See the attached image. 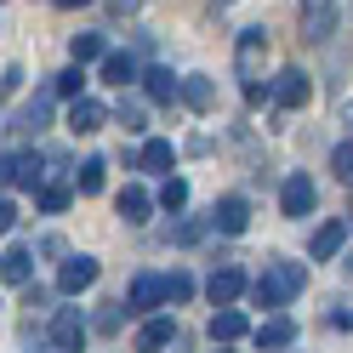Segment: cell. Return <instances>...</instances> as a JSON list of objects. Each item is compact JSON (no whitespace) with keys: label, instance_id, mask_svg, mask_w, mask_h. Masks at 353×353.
<instances>
[{"label":"cell","instance_id":"1","mask_svg":"<svg viewBox=\"0 0 353 353\" xmlns=\"http://www.w3.org/2000/svg\"><path fill=\"white\" fill-rule=\"evenodd\" d=\"M302 285H307V268H302V262H268V274L251 279L245 296H251L256 307H279V302H291Z\"/></svg>","mask_w":353,"mask_h":353},{"label":"cell","instance_id":"2","mask_svg":"<svg viewBox=\"0 0 353 353\" xmlns=\"http://www.w3.org/2000/svg\"><path fill=\"white\" fill-rule=\"evenodd\" d=\"M330 34H336V0H302V40L325 46Z\"/></svg>","mask_w":353,"mask_h":353},{"label":"cell","instance_id":"3","mask_svg":"<svg viewBox=\"0 0 353 353\" xmlns=\"http://www.w3.org/2000/svg\"><path fill=\"white\" fill-rule=\"evenodd\" d=\"M314 205H319V188L307 183L302 171H296V176H285V188H279V211H285V216H296V223H302V216L314 211Z\"/></svg>","mask_w":353,"mask_h":353},{"label":"cell","instance_id":"4","mask_svg":"<svg viewBox=\"0 0 353 353\" xmlns=\"http://www.w3.org/2000/svg\"><path fill=\"white\" fill-rule=\"evenodd\" d=\"M211 228L216 234H245L251 228V205L239 200V194H223V200L211 205Z\"/></svg>","mask_w":353,"mask_h":353},{"label":"cell","instance_id":"5","mask_svg":"<svg viewBox=\"0 0 353 353\" xmlns=\"http://www.w3.org/2000/svg\"><path fill=\"white\" fill-rule=\"evenodd\" d=\"M160 302H165V279L160 274H137V279H131L125 314H148V307H160Z\"/></svg>","mask_w":353,"mask_h":353},{"label":"cell","instance_id":"6","mask_svg":"<svg viewBox=\"0 0 353 353\" xmlns=\"http://www.w3.org/2000/svg\"><path fill=\"white\" fill-rule=\"evenodd\" d=\"M85 285H97V262L92 256H69V262H63V274H57V291L63 296H80Z\"/></svg>","mask_w":353,"mask_h":353},{"label":"cell","instance_id":"7","mask_svg":"<svg viewBox=\"0 0 353 353\" xmlns=\"http://www.w3.org/2000/svg\"><path fill=\"white\" fill-rule=\"evenodd\" d=\"M205 296H211V307H228L234 296H245V274H239V268H216L205 279Z\"/></svg>","mask_w":353,"mask_h":353},{"label":"cell","instance_id":"8","mask_svg":"<svg viewBox=\"0 0 353 353\" xmlns=\"http://www.w3.org/2000/svg\"><path fill=\"white\" fill-rule=\"evenodd\" d=\"M52 342H57L63 353H80V342H85V319H80V307H63V314L52 319Z\"/></svg>","mask_w":353,"mask_h":353},{"label":"cell","instance_id":"9","mask_svg":"<svg viewBox=\"0 0 353 353\" xmlns=\"http://www.w3.org/2000/svg\"><path fill=\"white\" fill-rule=\"evenodd\" d=\"M347 245V223H319L314 228V245H307V262H330Z\"/></svg>","mask_w":353,"mask_h":353},{"label":"cell","instance_id":"10","mask_svg":"<svg viewBox=\"0 0 353 353\" xmlns=\"http://www.w3.org/2000/svg\"><path fill=\"white\" fill-rule=\"evenodd\" d=\"M268 97H274L279 108H302V103H307V74H302V69H285V74L268 85Z\"/></svg>","mask_w":353,"mask_h":353},{"label":"cell","instance_id":"11","mask_svg":"<svg viewBox=\"0 0 353 353\" xmlns=\"http://www.w3.org/2000/svg\"><path fill=\"white\" fill-rule=\"evenodd\" d=\"M262 52H268V34H262V29H245V34H239V80H256V63H262Z\"/></svg>","mask_w":353,"mask_h":353},{"label":"cell","instance_id":"12","mask_svg":"<svg viewBox=\"0 0 353 353\" xmlns=\"http://www.w3.org/2000/svg\"><path fill=\"white\" fill-rule=\"evenodd\" d=\"M103 120H108L103 103H92V97H74L69 103V131H80V137H85V131H103Z\"/></svg>","mask_w":353,"mask_h":353},{"label":"cell","instance_id":"13","mask_svg":"<svg viewBox=\"0 0 353 353\" xmlns=\"http://www.w3.org/2000/svg\"><path fill=\"white\" fill-rule=\"evenodd\" d=\"M114 211L125 216V223H148L154 200H148V188H137V183H131V188H120V194H114Z\"/></svg>","mask_w":353,"mask_h":353},{"label":"cell","instance_id":"14","mask_svg":"<svg viewBox=\"0 0 353 353\" xmlns=\"http://www.w3.org/2000/svg\"><path fill=\"white\" fill-rule=\"evenodd\" d=\"M137 165H143V171H160V176H171V165H176V148H171L165 137H148V143H143V154H137Z\"/></svg>","mask_w":353,"mask_h":353},{"label":"cell","instance_id":"15","mask_svg":"<svg viewBox=\"0 0 353 353\" xmlns=\"http://www.w3.org/2000/svg\"><path fill=\"white\" fill-rule=\"evenodd\" d=\"M245 314H239V307H216V314H211V342H239V336H245Z\"/></svg>","mask_w":353,"mask_h":353},{"label":"cell","instance_id":"16","mask_svg":"<svg viewBox=\"0 0 353 353\" xmlns=\"http://www.w3.org/2000/svg\"><path fill=\"white\" fill-rule=\"evenodd\" d=\"M29 274H34V256L23 245H12L6 256H0V279H6V285H29Z\"/></svg>","mask_w":353,"mask_h":353},{"label":"cell","instance_id":"17","mask_svg":"<svg viewBox=\"0 0 353 353\" xmlns=\"http://www.w3.org/2000/svg\"><path fill=\"white\" fill-rule=\"evenodd\" d=\"M171 336H176L171 319H148V325L137 330V353H160V347H171Z\"/></svg>","mask_w":353,"mask_h":353},{"label":"cell","instance_id":"18","mask_svg":"<svg viewBox=\"0 0 353 353\" xmlns=\"http://www.w3.org/2000/svg\"><path fill=\"white\" fill-rule=\"evenodd\" d=\"M291 342H296V325H291V319H268V325H256V347H268V353H274V347H291Z\"/></svg>","mask_w":353,"mask_h":353},{"label":"cell","instance_id":"19","mask_svg":"<svg viewBox=\"0 0 353 353\" xmlns=\"http://www.w3.org/2000/svg\"><path fill=\"white\" fill-rule=\"evenodd\" d=\"M143 85H148V97H154V103H171V97H183V80H176L171 69H148V74H143Z\"/></svg>","mask_w":353,"mask_h":353},{"label":"cell","instance_id":"20","mask_svg":"<svg viewBox=\"0 0 353 353\" xmlns=\"http://www.w3.org/2000/svg\"><path fill=\"white\" fill-rule=\"evenodd\" d=\"M103 80H108V85H120V92H125V85L137 80V63H131L125 52H108V57H103Z\"/></svg>","mask_w":353,"mask_h":353},{"label":"cell","instance_id":"21","mask_svg":"<svg viewBox=\"0 0 353 353\" xmlns=\"http://www.w3.org/2000/svg\"><path fill=\"white\" fill-rule=\"evenodd\" d=\"M69 52H74V63L85 69V63H103V57H108V40H103V34H74Z\"/></svg>","mask_w":353,"mask_h":353},{"label":"cell","instance_id":"22","mask_svg":"<svg viewBox=\"0 0 353 353\" xmlns=\"http://www.w3.org/2000/svg\"><path fill=\"white\" fill-rule=\"evenodd\" d=\"M183 103H188V108H200V114H205V108L216 103V85H211L205 74H188V80H183Z\"/></svg>","mask_w":353,"mask_h":353},{"label":"cell","instance_id":"23","mask_svg":"<svg viewBox=\"0 0 353 353\" xmlns=\"http://www.w3.org/2000/svg\"><path fill=\"white\" fill-rule=\"evenodd\" d=\"M52 120V92H40L34 103H23V114H17V131H40Z\"/></svg>","mask_w":353,"mask_h":353},{"label":"cell","instance_id":"24","mask_svg":"<svg viewBox=\"0 0 353 353\" xmlns=\"http://www.w3.org/2000/svg\"><path fill=\"white\" fill-rule=\"evenodd\" d=\"M103 171H108L103 160H85V165L74 171V183H80V194H103Z\"/></svg>","mask_w":353,"mask_h":353},{"label":"cell","instance_id":"25","mask_svg":"<svg viewBox=\"0 0 353 353\" xmlns=\"http://www.w3.org/2000/svg\"><path fill=\"white\" fill-rule=\"evenodd\" d=\"M17 183H23V188H40V183H46V171H40V154H17Z\"/></svg>","mask_w":353,"mask_h":353},{"label":"cell","instance_id":"26","mask_svg":"<svg viewBox=\"0 0 353 353\" xmlns=\"http://www.w3.org/2000/svg\"><path fill=\"white\" fill-rule=\"evenodd\" d=\"M160 205H165V211H183V205H188V183H183V176H165Z\"/></svg>","mask_w":353,"mask_h":353},{"label":"cell","instance_id":"27","mask_svg":"<svg viewBox=\"0 0 353 353\" xmlns=\"http://www.w3.org/2000/svg\"><path fill=\"white\" fill-rule=\"evenodd\" d=\"M80 85H85V69L74 63V69H63V74L52 80V92H57V97H80Z\"/></svg>","mask_w":353,"mask_h":353},{"label":"cell","instance_id":"28","mask_svg":"<svg viewBox=\"0 0 353 353\" xmlns=\"http://www.w3.org/2000/svg\"><path fill=\"white\" fill-rule=\"evenodd\" d=\"M171 239H176V245H200V239H205V223H200V216H183V223L171 228Z\"/></svg>","mask_w":353,"mask_h":353},{"label":"cell","instance_id":"29","mask_svg":"<svg viewBox=\"0 0 353 353\" xmlns=\"http://www.w3.org/2000/svg\"><path fill=\"white\" fill-rule=\"evenodd\" d=\"M63 205H69V188H63V183H40V211H63Z\"/></svg>","mask_w":353,"mask_h":353},{"label":"cell","instance_id":"30","mask_svg":"<svg viewBox=\"0 0 353 353\" xmlns=\"http://www.w3.org/2000/svg\"><path fill=\"white\" fill-rule=\"evenodd\" d=\"M143 120H148V108H143L137 97H120V125H125V131H143Z\"/></svg>","mask_w":353,"mask_h":353},{"label":"cell","instance_id":"31","mask_svg":"<svg viewBox=\"0 0 353 353\" xmlns=\"http://www.w3.org/2000/svg\"><path fill=\"white\" fill-rule=\"evenodd\" d=\"M330 171H336L342 183L353 188V143H336V154H330Z\"/></svg>","mask_w":353,"mask_h":353},{"label":"cell","instance_id":"32","mask_svg":"<svg viewBox=\"0 0 353 353\" xmlns=\"http://www.w3.org/2000/svg\"><path fill=\"white\" fill-rule=\"evenodd\" d=\"M194 296V279L188 274H165V302H188Z\"/></svg>","mask_w":353,"mask_h":353},{"label":"cell","instance_id":"33","mask_svg":"<svg viewBox=\"0 0 353 353\" xmlns=\"http://www.w3.org/2000/svg\"><path fill=\"white\" fill-rule=\"evenodd\" d=\"M12 223H17V205H12V200H0V234H12Z\"/></svg>","mask_w":353,"mask_h":353},{"label":"cell","instance_id":"34","mask_svg":"<svg viewBox=\"0 0 353 353\" xmlns=\"http://www.w3.org/2000/svg\"><path fill=\"white\" fill-rule=\"evenodd\" d=\"M0 183H17V160H0Z\"/></svg>","mask_w":353,"mask_h":353},{"label":"cell","instance_id":"35","mask_svg":"<svg viewBox=\"0 0 353 353\" xmlns=\"http://www.w3.org/2000/svg\"><path fill=\"white\" fill-rule=\"evenodd\" d=\"M52 6H63V12H74V6H85V0H52Z\"/></svg>","mask_w":353,"mask_h":353},{"label":"cell","instance_id":"36","mask_svg":"<svg viewBox=\"0 0 353 353\" xmlns=\"http://www.w3.org/2000/svg\"><path fill=\"white\" fill-rule=\"evenodd\" d=\"M114 6H120V12H137V0H114Z\"/></svg>","mask_w":353,"mask_h":353},{"label":"cell","instance_id":"37","mask_svg":"<svg viewBox=\"0 0 353 353\" xmlns=\"http://www.w3.org/2000/svg\"><path fill=\"white\" fill-rule=\"evenodd\" d=\"M211 6H228V0H211Z\"/></svg>","mask_w":353,"mask_h":353},{"label":"cell","instance_id":"38","mask_svg":"<svg viewBox=\"0 0 353 353\" xmlns=\"http://www.w3.org/2000/svg\"><path fill=\"white\" fill-rule=\"evenodd\" d=\"M347 228H353V223H347Z\"/></svg>","mask_w":353,"mask_h":353}]
</instances>
